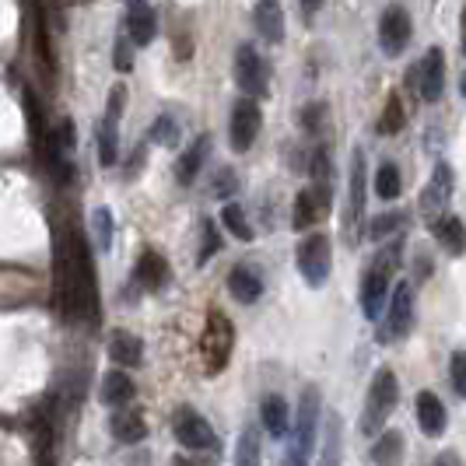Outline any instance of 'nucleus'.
<instances>
[{
    "label": "nucleus",
    "mask_w": 466,
    "mask_h": 466,
    "mask_svg": "<svg viewBox=\"0 0 466 466\" xmlns=\"http://www.w3.org/2000/svg\"><path fill=\"white\" fill-rule=\"evenodd\" d=\"M56 305L67 323H98L92 246L77 228H67V238H56Z\"/></svg>",
    "instance_id": "nucleus-1"
},
{
    "label": "nucleus",
    "mask_w": 466,
    "mask_h": 466,
    "mask_svg": "<svg viewBox=\"0 0 466 466\" xmlns=\"http://www.w3.org/2000/svg\"><path fill=\"white\" fill-rule=\"evenodd\" d=\"M235 350V327L232 319L221 312V309H210L204 333H200V361H204V372L221 375L228 369Z\"/></svg>",
    "instance_id": "nucleus-2"
},
{
    "label": "nucleus",
    "mask_w": 466,
    "mask_h": 466,
    "mask_svg": "<svg viewBox=\"0 0 466 466\" xmlns=\"http://www.w3.org/2000/svg\"><path fill=\"white\" fill-rule=\"evenodd\" d=\"M397 400H400L397 375L390 372V369H379L372 375V386H369V397H365V414H361V431L369 439L382 435V424L397 410Z\"/></svg>",
    "instance_id": "nucleus-3"
},
{
    "label": "nucleus",
    "mask_w": 466,
    "mask_h": 466,
    "mask_svg": "<svg viewBox=\"0 0 466 466\" xmlns=\"http://www.w3.org/2000/svg\"><path fill=\"white\" fill-rule=\"evenodd\" d=\"M365 187H369V165L365 151L354 147L350 158V189H348V214H344V238L348 246H358L365 235Z\"/></svg>",
    "instance_id": "nucleus-4"
},
{
    "label": "nucleus",
    "mask_w": 466,
    "mask_h": 466,
    "mask_svg": "<svg viewBox=\"0 0 466 466\" xmlns=\"http://www.w3.org/2000/svg\"><path fill=\"white\" fill-rule=\"evenodd\" d=\"M295 263H299V274L305 278L309 288H323L329 278V267H333V246H329V235L312 232L299 242V253H295Z\"/></svg>",
    "instance_id": "nucleus-5"
},
{
    "label": "nucleus",
    "mask_w": 466,
    "mask_h": 466,
    "mask_svg": "<svg viewBox=\"0 0 466 466\" xmlns=\"http://www.w3.org/2000/svg\"><path fill=\"white\" fill-rule=\"evenodd\" d=\"M235 85L242 88L246 98H253V102H257V98H267V92H270L267 60H263L249 43H242V46L235 49Z\"/></svg>",
    "instance_id": "nucleus-6"
},
{
    "label": "nucleus",
    "mask_w": 466,
    "mask_h": 466,
    "mask_svg": "<svg viewBox=\"0 0 466 466\" xmlns=\"http://www.w3.org/2000/svg\"><path fill=\"white\" fill-rule=\"evenodd\" d=\"M172 435L183 449H193V452H204V449H218V435L210 428V420L204 414H197L193 407H179L172 414Z\"/></svg>",
    "instance_id": "nucleus-7"
},
{
    "label": "nucleus",
    "mask_w": 466,
    "mask_h": 466,
    "mask_svg": "<svg viewBox=\"0 0 466 466\" xmlns=\"http://www.w3.org/2000/svg\"><path fill=\"white\" fill-rule=\"evenodd\" d=\"M319 414H323V397L316 386H305L299 400V414H295V449H302L305 456H312L316 439H319Z\"/></svg>",
    "instance_id": "nucleus-8"
},
{
    "label": "nucleus",
    "mask_w": 466,
    "mask_h": 466,
    "mask_svg": "<svg viewBox=\"0 0 466 466\" xmlns=\"http://www.w3.org/2000/svg\"><path fill=\"white\" fill-rule=\"evenodd\" d=\"M414 327V288L410 280H400L393 288V299H390V312H386V327L379 329V340L390 344V340H400L407 337Z\"/></svg>",
    "instance_id": "nucleus-9"
},
{
    "label": "nucleus",
    "mask_w": 466,
    "mask_h": 466,
    "mask_svg": "<svg viewBox=\"0 0 466 466\" xmlns=\"http://www.w3.org/2000/svg\"><path fill=\"white\" fill-rule=\"evenodd\" d=\"M397 270H390L386 263H379L372 259V267L365 270V278H361V312H365V319H379L382 316V305L393 299V291H390V280H393Z\"/></svg>",
    "instance_id": "nucleus-10"
},
{
    "label": "nucleus",
    "mask_w": 466,
    "mask_h": 466,
    "mask_svg": "<svg viewBox=\"0 0 466 466\" xmlns=\"http://www.w3.org/2000/svg\"><path fill=\"white\" fill-rule=\"evenodd\" d=\"M449 200H452V168L445 162H439L435 172H431V183L424 187V193H420V200H418L420 218H424L428 225H435L439 218H445Z\"/></svg>",
    "instance_id": "nucleus-11"
},
{
    "label": "nucleus",
    "mask_w": 466,
    "mask_h": 466,
    "mask_svg": "<svg viewBox=\"0 0 466 466\" xmlns=\"http://www.w3.org/2000/svg\"><path fill=\"white\" fill-rule=\"evenodd\" d=\"M329 204H333V187H305L299 197H295V210H291V225L295 232H305L312 225H319L329 214Z\"/></svg>",
    "instance_id": "nucleus-12"
},
{
    "label": "nucleus",
    "mask_w": 466,
    "mask_h": 466,
    "mask_svg": "<svg viewBox=\"0 0 466 466\" xmlns=\"http://www.w3.org/2000/svg\"><path fill=\"white\" fill-rule=\"evenodd\" d=\"M259 127H263V113L253 98H238L232 106V123H228V140H232V151H249L253 140L259 137Z\"/></svg>",
    "instance_id": "nucleus-13"
},
{
    "label": "nucleus",
    "mask_w": 466,
    "mask_h": 466,
    "mask_svg": "<svg viewBox=\"0 0 466 466\" xmlns=\"http://www.w3.org/2000/svg\"><path fill=\"white\" fill-rule=\"evenodd\" d=\"M410 35H414V25H410V15L393 4V7H386L382 11V18H379V46L386 56H400L403 49L410 46Z\"/></svg>",
    "instance_id": "nucleus-14"
},
{
    "label": "nucleus",
    "mask_w": 466,
    "mask_h": 466,
    "mask_svg": "<svg viewBox=\"0 0 466 466\" xmlns=\"http://www.w3.org/2000/svg\"><path fill=\"white\" fill-rule=\"evenodd\" d=\"M445 88V53L431 46L418 64V95L420 102H439Z\"/></svg>",
    "instance_id": "nucleus-15"
},
{
    "label": "nucleus",
    "mask_w": 466,
    "mask_h": 466,
    "mask_svg": "<svg viewBox=\"0 0 466 466\" xmlns=\"http://www.w3.org/2000/svg\"><path fill=\"white\" fill-rule=\"evenodd\" d=\"M253 25H257L263 43L280 46L284 43V7H280V0H259L253 7Z\"/></svg>",
    "instance_id": "nucleus-16"
},
{
    "label": "nucleus",
    "mask_w": 466,
    "mask_h": 466,
    "mask_svg": "<svg viewBox=\"0 0 466 466\" xmlns=\"http://www.w3.org/2000/svg\"><path fill=\"white\" fill-rule=\"evenodd\" d=\"M109 431H113V439L123 445H137L147 439V420L140 414L137 407H119L113 410V418H109Z\"/></svg>",
    "instance_id": "nucleus-17"
},
{
    "label": "nucleus",
    "mask_w": 466,
    "mask_h": 466,
    "mask_svg": "<svg viewBox=\"0 0 466 466\" xmlns=\"http://www.w3.org/2000/svg\"><path fill=\"white\" fill-rule=\"evenodd\" d=\"M134 280H137L144 291H162L168 284V263L158 249H144L134 267Z\"/></svg>",
    "instance_id": "nucleus-18"
},
{
    "label": "nucleus",
    "mask_w": 466,
    "mask_h": 466,
    "mask_svg": "<svg viewBox=\"0 0 466 466\" xmlns=\"http://www.w3.org/2000/svg\"><path fill=\"white\" fill-rule=\"evenodd\" d=\"M43 0H32V25H35V60L46 74V81L53 85L56 81V56H53V43H49L46 32V15H43Z\"/></svg>",
    "instance_id": "nucleus-19"
},
{
    "label": "nucleus",
    "mask_w": 466,
    "mask_h": 466,
    "mask_svg": "<svg viewBox=\"0 0 466 466\" xmlns=\"http://www.w3.org/2000/svg\"><path fill=\"white\" fill-rule=\"evenodd\" d=\"M155 35H158V15H155V7L151 4L130 7V15H127V39L134 46H151Z\"/></svg>",
    "instance_id": "nucleus-20"
},
{
    "label": "nucleus",
    "mask_w": 466,
    "mask_h": 466,
    "mask_svg": "<svg viewBox=\"0 0 466 466\" xmlns=\"http://www.w3.org/2000/svg\"><path fill=\"white\" fill-rule=\"evenodd\" d=\"M208 151H210L208 134L193 137V144H189L187 151L179 155V162H176V183H179V187H193V179L200 176V168L208 162Z\"/></svg>",
    "instance_id": "nucleus-21"
},
{
    "label": "nucleus",
    "mask_w": 466,
    "mask_h": 466,
    "mask_svg": "<svg viewBox=\"0 0 466 466\" xmlns=\"http://www.w3.org/2000/svg\"><path fill=\"white\" fill-rule=\"evenodd\" d=\"M259 420H263V431L270 439H284L288 428H291V407H288V400L278 397V393L263 397V403H259Z\"/></svg>",
    "instance_id": "nucleus-22"
},
{
    "label": "nucleus",
    "mask_w": 466,
    "mask_h": 466,
    "mask_svg": "<svg viewBox=\"0 0 466 466\" xmlns=\"http://www.w3.org/2000/svg\"><path fill=\"white\" fill-rule=\"evenodd\" d=\"M418 424L428 439H439L449 424V414H445V403L435 393H418Z\"/></svg>",
    "instance_id": "nucleus-23"
},
{
    "label": "nucleus",
    "mask_w": 466,
    "mask_h": 466,
    "mask_svg": "<svg viewBox=\"0 0 466 466\" xmlns=\"http://www.w3.org/2000/svg\"><path fill=\"white\" fill-rule=\"evenodd\" d=\"M109 358L116 361L119 369H137L144 361V340L130 329H116L109 337Z\"/></svg>",
    "instance_id": "nucleus-24"
},
{
    "label": "nucleus",
    "mask_w": 466,
    "mask_h": 466,
    "mask_svg": "<svg viewBox=\"0 0 466 466\" xmlns=\"http://www.w3.org/2000/svg\"><path fill=\"white\" fill-rule=\"evenodd\" d=\"M32 456H35V466H56V428H53V420H49L43 410L35 414Z\"/></svg>",
    "instance_id": "nucleus-25"
},
{
    "label": "nucleus",
    "mask_w": 466,
    "mask_h": 466,
    "mask_svg": "<svg viewBox=\"0 0 466 466\" xmlns=\"http://www.w3.org/2000/svg\"><path fill=\"white\" fill-rule=\"evenodd\" d=\"M137 393V386H134V379L123 372V369H113L109 375H102V390H98V400L106 403V407H127L130 400Z\"/></svg>",
    "instance_id": "nucleus-26"
},
{
    "label": "nucleus",
    "mask_w": 466,
    "mask_h": 466,
    "mask_svg": "<svg viewBox=\"0 0 466 466\" xmlns=\"http://www.w3.org/2000/svg\"><path fill=\"white\" fill-rule=\"evenodd\" d=\"M228 291H232L235 302L253 305L263 295V280H259V274L253 267L238 263V267H232V274H228Z\"/></svg>",
    "instance_id": "nucleus-27"
},
{
    "label": "nucleus",
    "mask_w": 466,
    "mask_h": 466,
    "mask_svg": "<svg viewBox=\"0 0 466 466\" xmlns=\"http://www.w3.org/2000/svg\"><path fill=\"white\" fill-rule=\"evenodd\" d=\"M431 235H435V242L442 246L449 257H460V253H466V228H463V221H460L456 214H445V218H439V221L431 225Z\"/></svg>",
    "instance_id": "nucleus-28"
},
{
    "label": "nucleus",
    "mask_w": 466,
    "mask_h": 466,
    "mask_svg": "<svg viewBox=\"0 0 466 466\" xmlns=\"http://www.w3.org/2000/svg\"><path fill=\"white\" fill-rule=\"evenodd\" d=\"M410 225V214H403V210H390V214H379L369 221V238L375 242H386V238H400L403 228Z\"/></svg>",
    "instance_id": "nucleus-29"
},
{
    "label": "nucleus",
    "mask_w": 466,
    "mask_h": 466,
    "mask_svg": "<svg viewBox=\"0 0 466 466\" xmlns=\"http://www.w3.org/2000/svg\"><path fill=\"white\" fill-rule=\"evenodd\" d=\"M375 466H400L403 463V435L400 431H382L372 445Z\"/></svg>",
    "instance_id": "nucleus-30"
},
{
    "label": "nucleus",
    "mask_w": 466,
    "mask_h": 466,
    "mask_svg": "<svg viewBox=\"0 0 466 466\" xmlns=\"http://www.w3.org/2000/svg\"><path fill=\"white\" fill-rule=\"evenodd\" d=\"M403 127H407V109H403L400 92H393L390 98H386V109H382V116H379V123H375V130H379L382 137H393V134H400Z\"/></svg>",
    "instance_id": "nucleus-31"
},
{
    "label": "nucleus",
    "mask_w": 466,
    "mask_h": 466,
    "mask_svg": "<svg viewBox=\"0 0 466 466\" xmlns=\"http://www.w3.org/2000/svg\"><path fill=\"white\" fill-rule=\"evenodd\" d=\"M259 463H263V452H259V431L249 424V428H242V435H238V442H235L232 466H259Z\"/></svg>",
    "instance_id": "nucleus-32"
},
{
    "label": "nucleus",
    "mask_w": 466,
    "mask_h": 466,
    "mask_svg": "<svg viewBox=\"0 0 466 466\" xmlns=\"http://www.w3.org/2000/svg\"><path fill=\"white\" fill-rule=\"evenodd\" d=\"M98 162L113 168L119 162V137H116V119L102 116L98 123Z\"/></svg>",
    "instance_id": "nucleus-33"
},
{
    "label": "nucleus",
    "mask_w": 466,
    "mask_h": 466,
    "mask_svg": "<svg viewBox=\"0 0 466 466\" xmlns=\"http://www.w3.org/2000/svg\"><path fill=\"white\" fill-rule=\"evenodd\" d=\"M403 193V179H400V168L393 162H382L375 172V197L379 200H397Z\"/></svg>",
    "instance_id": "nucleus-34"
},
{
    "label": "nucleus",
    "mask_w": 466,
    "mask_h": 466,
    "mask_svg": "<svg viewBox=\"0 0 466 466\" xmlns=\"http://www.w3.org/2000/svg\"><path fill=\"white\" fill-rule=\"evenodd\" d=\"M221 225H225L238 242H253V238H257L249 218H246V210L238 208V204H225V208H221Z\"/></svg>",
    "instance_id": "nucleus-35"
},
{
    "label": "nucleus",
    "mask_w": 466,
    "mask_h": 466,
    "mask_svg": "<svg viewBox=\"0 0 466 466\" xmlns=\"http://www.w3.org/2000/svg\"><path fill=\"white\" fill-rule=\"evenodd\" d=\"M340 418L327 414V442L319 449V466H340Z\"/></svg>",
    "instance_id": "nucleus-36"
},
{
    "label": "nucleus",
    "mask_w": 466,
    "mask_h": 466,
    "mask_svg": "<svg viewBox=\"0 0 466 466\" xmlns=\"http://www.w3.org/2000/svg\"><path fill=\"white\" fill-rule=\"evenodd\" d=\"M92 235L98 253H109V246H113V214H109V208L92 210Z\"/></svg>",
    "instance_id": "nucleus-37"
},
{
    "label": "nucleus",
    "mask_w": 466,
    "mask_h": 466,
    "mask_svg": "<svg viewBox=\"0 0 466 466\" xmlns=\"http://www.w3.org/2000/svg\"><path fill=\"white\" fill-rule=\"evenodd\" d=\"M151 144H162V147H179V123L172 116H158L147 130Z\"/></svg>",
    "instance_id": "nucleus-38"
},
{
    "label": "nucleus",
    "mask_w": 466,
    "mask_h": 466,
    "mask_svg": "<svg viewBox=\"0 0 466 466\" xmlns=\"http://www.w3.org/2000/svg\"><path fill=\"white\" fill-rule=\"evenodd\" d=\"M309 176H312V183H316V187H333V162H329L327 147H319V151L312 155V162H309Z\"/></svg>",
    "instance_id": "nucleus-39"
},
{
    "label": "nucleus",
    "mask_w": 466,
    "mask_h": 466,
    "mask_svg": "<svg viewBox=\"0 0 466 466\" xmlns=\"http://www.w3.org/2000/svg\"><path fill=\"white\" fill-rule=\"evenodd\" d=\"M327 127V102H309L302 109V130L305 134H319Z\"/></svg>",
    "instance_id": "nucleus-40"
},
{
    "label": "nucleus",
    "mask_w": 466,
    "mask_h": 466,
    "mask_svg": "<svg viewBox=\"0 0 466 466\" xmlns=\"http://www.w3.org/2000/svg\"><path fill=\"white\" fill-rule=\"evenodd\" d=\"M200 235H204V242H200V253H197V263H208L218 249H221V235H218V225L214 221H204V228H200Z\"/></svg>",
    "instance_id": "nucleus-41"
},
{
    "label": "nucleus",
    "mask_w": 466,
    "mask_h": 466,
    "mask_svg": "<svg viewBox=\"0 0 466 466\" xmlns=\"http://www.w3.org/2000/svg\"><path fill=\"white\" fill-rule=\"evenodd\" d=\"M113 67H116L119 74H130V70H134V43L123 39V35H119L116 46H113Z\"/></svg>",
    "instance_id": "nucleus-42"
},
{
    "label": "nucleus",
    "mask_w": 466,
    "mask_h": 466,
    "mask_svg": "<svg viewBox=\"0 0 466 466\" xmlns=\"http://www.w3.org/2000/svg\"><path fill=\"white\" fill-rule=\"evenodd\" d=\"M449 379H452V390L466 397V350H456L452 361H449Z\"/></svg>",
    "instance_id": "nucleus-43"
},
{
    "label": "nucleus",
    "mask_w": 466,
    "mask_h": 466,
    "mask_svg": "<svg viewBox=\"0 0 466 466\" xmlns=\"http://www.w3.org/2000/svg\"><path fill=\"white\" fill-rule=\"evenodd\" d=\"M123 109H127V85H113V88H109V102H106V116L119 123Z\"/></svg>",
    "instance_id": "nucleus-44"
},
{
    "label": "nucleus",
    "mask_w": 466,
    "mask_h": 466,
    "mask_svg": "<svg viewBox=\"0 0 466 466\" xmlns=\"http://www.w3.org/2000/svg\"><path fill=\"white\" fill-rule=\"evenodd\" d=\"M235 187H238L235 172H232V168H221V172H218V183H214V197H228Z\"/></svg>",
    "instance_id": "nucleus-45"
},
{
    "label": "nucleus",
    "mask_w": 466,
    "mask_h": 466,
    "mask_svg": "<svg viewBox=\"0 0 466 466\" xmlns=\"http://www.w3.org/2000/svg\"><path fill=\"white\" fill-rule=\"evenodd\" d=\"M280 466H309V456H305L302 449H295V445H291V449L284 452V463Z\"/></svg>",
    "instance_id": "nucleus-46"
},
{
    "label": "nucleus",
    "mask_w": 466,
    "mask_h": 466,
    "mask_svg": "<svg viewBox=\"0 0 466 466\" xmlns=\"http://www.w3.org/2000/svg\"><path fill=\"white\" fill-rule=\"evenodd\" d=\"M319 7H323V0H302V15H305V22H312Z\"/></svg>",
    "instance_id": "nucleus-47"
},
{
    "label": "nucleus",
    "mask_w": 466,
    "mask_h": 466,
    "mask_svg": "<svg viewBox=\"0 0 466 466\" xmlns=\"http://www.w3.org/2000/svg\"><path fill=\"white\" fill-rule=\"evenodd\" d=\"M435 466H463V463H460V456H456V452H442V456L435 460Z\"/></svg>",
    "instance_id": "nucleus-48"
},
{
    "label": "nucleus",
    "mask_w": 466,
    "mask_h": 466,
    "mask_svg": "<svg viewBox=\"0 0 466 466\" xmlns=\"http://www.w3.org/2000/svg\"><path fill=\"white\" fill-rule=\"evenodd\" d=\"M460 92H463V98H466V70H463V81H460Z\"/></svg>",
    "instance_id": "nucleus-49"
},
{
    "label": "nucleus",
    "mask_w": 466,
    "mask_h": 466,
    "mask_svg": "<svg viewBox=\"0 0 466 466\" xmlns=\"http://www.w3.org/2000/svg\"><path fill=\"white\" fill-rule=\"evenodd\" d=\"M463 53H466V11H463Z\"/></svg>",
    "instance_id": "nucleus-50"
},
{
    "label": "nucleus",
    "mask_w": 466,
    "mask_h": 466,
    "mask_svg": "<svg viewBox=\"0 0 466 466\" xmlns=\"http://www.w3.org/2000/svg\"><path fill=\"white\" fill-rule=\"evenodd\" d=\"M137 4H144V0H130V7H137Z\"/></svg>",
    "instance_id": "nucleus-51"
},
{
    "label": "nucleus",
    "mask_w": 466,
    "mask_h": 466,
    "mask_svg": "<svg viewBox=\"0 0 466 466\" xmlns=\"http://www.w3.org/2000/svg\"><path fill=\"white\" fill-rule=\"evenodd\" d=\"M85 4H88V0H85Z\"/></svg>",
    "instance_id": "nucleus-52"
}]
</instances>
